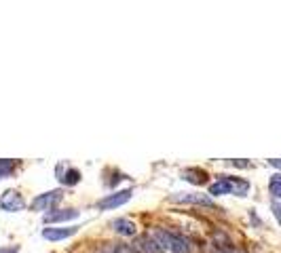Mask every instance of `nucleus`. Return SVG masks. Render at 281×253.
Returning <instances> with one entry per match:
<instances>
[{
	"label": "nucleus",
	"instance_id": "obj_1",
	"mask_svg": "<svg viewBox=\"0 0 281 253\" xmlns=\"http://www.w3.org/2000/svg\"><path fill=\"white\" fill-rule=\"evenodd\" d=\"M152 241L159 245L161 249H167L171 253H191V245L184 236L175 234V232H169V230H154L152 232Z\"/></svg>",
	"mask_w": 281,
	"mask_h": 253
},
{
	"label": "nucleus",
	"instance_id": "obj_2",
	"mask_svg": "<svg viewBox=\"0 0 281 253\" xmlns=\"http://www.w3.org/2000/svg\"><path fill=\"white\" fill-rule=\"evenodd\" d=\"M131 196H133V190H121V192L108 194V196H104L102 201H97V209H102V211L116 209V207L125 205L127 201H131Z\"/></svg>",
	"mask_w": 281,
	"mask_h": 253
},
{
	"label": "nucleus",
	"instance_id": "obj_3",
	"mask_svg": "<svg viewBox=\"0 0 281 253\" xmlns=\"http://www.w3.org/2000/svg\"><path fill=\"white\" fill-rule=\"evenodd\" d=\"M61 196H64V192H61V190H51V192L38 194L36 199L32 201V209H34V211H49V209H53V207L61 201Z\"/></svg>",
	"mask_w": 281,
	"mask_h": 253
},
{
	"label": "nucleus",
	"instance_id": "obj_4",
	"mask_svg": "<svg viewBox=\"0 0 281 253\" xmlns=\"http://www.w3.org/2000/svg\"><path fill=\"white\" fill-rule=\"evenodd\" d=\"M0 207H2L4 211H22L26 207V201L22 199V194L15 192V190H6V192L2 194V199H0Z\"/></svg>",
	"mask_w": 281,
	"mask_h": 253
},
{
	"label": "nucleus",
	"instance_id": "obj_5",
	"mask_svg": "<svg viewBox=\"0 0 281 253\" xmlns=\"http://www.w3.org/2000/svg\"><path fill=\"white\" fill-rule=\"evenodd\" d=\"M171 201L175 202H193V205H203V207H216L214 201L209 196H203V194H186V192H180V194H173Z\"/></svg>",
	"mask_w": 281,
	"mask_h": 253
},
{
	"label": "nucleus",
	"instance_id": "obj_6",
	"mask_svg": "<svg viewBox=\"0 0 281 253\" xmlns=\"http://www.w3.org/2000/svg\"><path fill=\"white\" fill-rule=\"evenodd\" d=\"M79 228L76 226H70V228H45L43 230V238L47 241H64V238H70L74 236Z\"/></svg>",
	"mask_w": 281,
	"mask_h": 253
},
{
	"label": "nucleus",
	"instance_id": "obj_7",
	"mask_svg": "<svg viewBox=\"0 0 281 253\" xmlns=\"http://www.w3.org/2000/svg\"><path fill=\"white\" fill-rule=\"evenodd\" d=\"M224 179V184L228 186V194H237V196H245L250 192V184L245 179H239V177H226V175H220Z\"/></svg>",
	"mask_w": 281,
	"mask_h": 253
},
{
	"label": "nucleus",
	"instance_id": "obj_8",
	"mask_svg": "<svg viewBox=\"0 0 281 253\" xmlns=\"http://www.w3.org/2000/svg\"><path fill=\"white\" fill-rule=\"evenodd\" d=\"M110 228L116 232V234L121 236H133L136 234V224H133L131 220H127V217H118V220H112L110 222Z\"/></svg>",
	"mask_w": 281,
	"mask_h": 253
},
{
	"label": "nucleus",
	"instance_id": "obj_9",
	"mask_svg": "<svg viewBox=\"0 0 281 253\" xmlns=\"http://www.w3.org/2000/svg\"><path fill=\"white\" fill-rule=\"evenodd\" d=\"M133 247H136L140 253H165L157 243L152 241V236H142V238H138Z\"/></svg>",
	"mask_w": 281,
	"mask_h": 253
},
{
	"label": "nucleus",
	"instance_id": "obj_10",
	"mask_svg": "<svg viewBox=\"0 0 281 253\" xmlns=\"http://www.w3.org/2000/svg\"><path fill=\"white\" fill-rule=\"evenodd\" d=\"M79 217V211L76 209H64V211H53L45 217V222H68V220H74Z\"/></svg>",
	"mask_w": 281,
	"mask_h": 253
},
{
	"label": "nucleus",
	"instance_id": "obj_11",
	"mask_svg": "<svg viewBox=\"0 0 281 253\" xmlns=\"http://www.w3.org/2000/svg\"><path fill=\"white\" fill-rule=\"evenodd\" d=\"M79 179H81V173L76 171V169H68V171L59 173V181H61V184H66V186L79 184Z\"/></svg>",
	"mask_w": 281,
	"mask_h": 253
},
{
	"label": "nucleus",
	"instance_id": "obj_12",
	"mask_svg": "<svg viewBox=\"0 0 281 253\" xmlns=\"http://www.w3.org/2000/svg\"><path fill=\"white\" fill-rule=\"evenodd\" d=\"M102 253H136V249L131 245H123V243H108Z\"/></svg>",
	"mask_w": 281,
	"mask_h": 253
},
{
	"label": "nucleus",
	"instance_id": "obj_13",
	"mask_svg": "<svg viewBox=\"0 0 281 253\" xmlns=\"http://www.w3.org/2000/svg\"><path fill=\"white\" fill-rule=\"evenodd\" d=\"M271 194H273V201H277L281 196V175L275 173L271 177Z\"/></svg>",
	"mask_w": 281,
	"mask_h": 253
},
{
	"label": "nucleus",
	"instance_id": "obj_14",
	"mask_svg": "<svg viewBox=\"0 0 281 253\" xmlns=\"http://www.w3.org/2000/svg\"><path fill=\"white\" fill-rule=\"evenodd\" d=\"M13 167H15V163H13V160H0V179L6 177V175L13 171Z\"/></svg>",
	"mask_w": 281,
	"mask_h": 253
},
{
	"label": "nucleus",
	"instance_id": "obj_15",
	"mask_svg": "<svg viewBox=\"0 0 281 253\" xmlns=\"http://www.w3.org/2000/svg\"><path fill=\"white\" fill-rule=\"evenodd\" d=\"M0 253H19V249H17V247H13V249L6 247V249H0Z\"/></svg>",
	"mask_w": 281,
	"mask_h": 253
}]
</instances>
